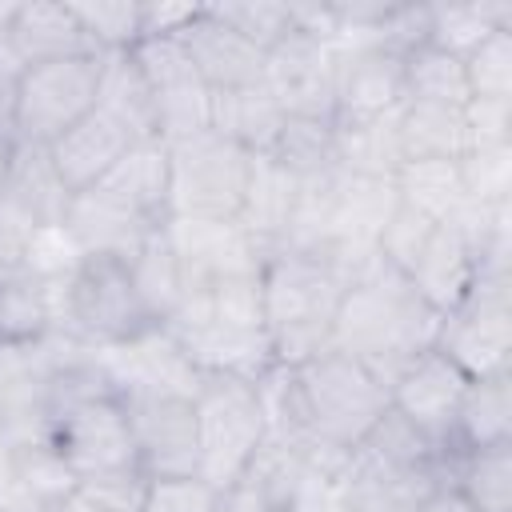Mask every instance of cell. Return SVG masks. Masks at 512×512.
Here are the masks:
<instances>
[{"mask_svg":"<svg viewBox=\"0 0 512 512\" xmlns=\"http://www.w3.org/2000/svg\"><path fill=\"white\" fill-rule=\"evenodd\" d=\"M0 192L12 196L40 228H60L72 200V192L64 188V180L48 160V148H32V144H16V160Z\"/></svg>","mask_w":512,"mask_h":512,"instance_id":"obj_24","label":"cell"},{"mask_svg":"<svg viewBox=\"0 0 512 512\" xmlns=\"http://www.w3.org/2000/svg\"><path fill=\"white\" fill-rule=\"evenodd\" d=\"M140 512H220V492L204 476H152Z\"/></svg>","mask_w":512,"mask_h":512,"instance_id":"obj_36","label":"cell"},{"mask_svg":"<svg viewBox=\"0 0 512 512\" xmlns=\"http://www.w3.org/2000/svg\"><path fill=\"white\" fill-rule=\"evenodd\" d=\"M24 64L20 56L8 48V40L0 44V132L12 136V112H16V88H20Z\"/></svg>","mask_w":512,"mask_h":512,"instance_id":"obj_41","label":"cell"},{"mask_svg":"<svg viewBox=\"0 0 512 512\" xmlns=\"http://www.w3.org/2000/svg\"><path fill=\"white\" fill-rule=\"evenodd\" d=\"M176 40L212 92H244V88L264 84L268 56L256 44H248L232 24H224L212 8L200 4L196 20Z\"/></svg>","mask_w":512,"mask_h":512,"instance_id":"obj_14","label":"cell"},{"mask_svg":"<svg viewBox=\"0 0 512 512\" xmlns=\"http://www.w3.org/2000/svg\"><path fill=\"white\" fill-rule=\"evenodd\" d=\"M224 24H232L248 44H256L264 56L296 32L292 24V8L288 4H264V0H244V4H216L212 8Z\"/></svg>","mask_w":512,"mask_h":512,"instance_id":"obj_35","label":"cell"},{"mask_svg":"<svg viewBox=\"0 0 512 512\" xmlns=\"http://www.w3.org/2000/svg\"><path fill=\"white\" fill-rule=\"evenodd\" d=\"M0 512H44L40 500L28 492V484L16 468V452L4 436H0Z\"/></svg>","mask_w":512,"mask_h":512,"instance_id":"obj_40","label":"cell"},{"mask_svg":"<svg viewBox=\"0 0 512 512\" xmlns=\"http://www.w3.org/2000/svg\"><path fill=\"white\" fill-rule=\"evenodd\" d=\"M16 8H20V4H0V44L8 40V28H12V20H16Z\"/></svg>","mask_w":512,"mask_h":512,"instance_id":"obj_45","label":"cell"},{"mask_svg":"<svg viewBox=\"0 0 512 512\" xmlns=\"http://www.w3.org/2000/svg\"><path fill=\"white\" fill-rule=\"evenodd\" d=\"M148 484H152V476L144 464H120V468L76 476V496L100 512H140Z\"/></svg>","mask_w":512,"mask_h":512,"instance_id":"obj_32","label":"cell"},{"mask_svg":"<svg viewBox=\"0 0 512 512\" xmlns=\"http://www.w3.org/2000/svg\"><path fill=\"white\" fill-rule=\"evenodd\" d=\"M348 280L352 276L328 256L300 252L288 244L264 252L260 292H264V328L276 364L296 368L328 348Z\"/></svg>","mask_w":512,"mask_h":512,"instance_id":"obj_2","label":"cell"},{"mask_svg":"<svg viewBox=\"0 0 512 512\" xmlns=\"http://www.w3.org/2000/svg\"><path fill=\"white\" fill-rule=\"evenodd\" d=\"M280 124H284V108L268 92V84L244 92H212V128L240 140L252 156H272Z\"/></svg>","mask_w":512,"mask_h":512,"instance_id":"obj_23","label":"cell"},{"mask_svg":"<svg viewBox=\"0 0 512 512\" xmlns=\"http://www.w3.org/2000/svg\"><path fill=\"white\" fill-rule=\"evenodd\" d=\"M60 228L76 256H116L128 264L160 224H152L148 216H140L124 200H116L112 192L88 188L68 200Z\"/></svg>","mask_w":512,"mask_h":512,"instance_id":"obj_13","label":"cell"},{"mask_svg":"<svg viewBox=\"0 0 512 512\" xmlns=\"http://www.w3.org/2000/svg\"><path fill=\"white\" fill-rule=\"evenodd\" d=\"M96 84H100V56H72V60L24 68L16 88L12 140L48 148L96 108Z\"/></svg>","mask_w":512,"mask_h":512,"instance_id":"obj_7","label":"cell"},{"mask_svg":"<svg viewBox=\"0 0 512 512\" xmlns=\"http://www.w3.org/2000/svg\"><path fill=\"white\" fill-rule=\"evenodd\" d=\"M464 76L472 100L512 104V28H496L484 44L464 56Z\"/></svg>","mask_w":512,"mask_h":512,"instance_id":"obj_31","label":"cell"},{"mask_svg":"<svg viewBox=\"0 0 512 512\" xmlns=\"http://www.w3.org/2000/svg\"><path fill=\"white\" fill-rule=\"evenodd\" d=\"M272 156L296 176V180H316V176H332L336 168V124L328 116H296L284 112L280 136Z\"/></svg>","mask_w":512,"mask_h":512,"instance_id":"obj_27","label":"cell"},{"mask_svg":"<svg viewBox=\"0 0 512 512\" xmlns=\"http://www.w3.org/2000/svg\"><path fill=\"white\" fill-rule=\"evenodd\" d=\"M468 380L508 372L512 352V308H508V268L476 264L468 296L440 316L436 344Z\"/></svg>","mask_w":512,"mask_h":512,"instance_id":"obj_6","label":"cell"},{"mask_svg":"<svg viewBox=\"0 0 512 512\" xmlns=\"http://www.w3.org/2000/svg\"><path fill=\"white\" fill-rule=\"evenodd\" d=\"M472 100L464 60L448 56L432 44H420L404 56V104H428V108H452L460 112Z\"/></svg>","mask_w":512,"mask_h":512,"instance_id":"obj_26","label":"cell"},{"mask_svg":"<svg viewBox=\"0 0 512 512\" xmlns=\"http://www.w3.org/2000/svg\"><path fill=\"white\" fill-rule=\"evenodd\" d=\"M432 232H436V220H428L424 212L408 208V204L396 196L388 220H384L380 232H376V256H384L392 268H400V272L408 276V268L416 264V256L424 252V244H428Z\"/></svg>","mask_w":512,"mask_h":512,"instance_id":"obj_33","label":"cell"},{"mask_svg":"<svg viewBox=\"0 0 512 512\" xmlns=\"http://www.w3.org/2000/svg\"><path fill=\"white\" fill-rule=\"evenodd\" d=\"M72 12L100 56L140 44V4H72Z\"/></svg>","mask_w":512,"mask_h":512,"instance_id":"obj_34","label":"cell"},{"mask_svg":"<svg viewBox=\"0 0 512 512\" xmlns=\"http://www.w3.org/2000/svg\"><path fill=\"white\" fill-rule=\"evenodd\" d=\"M96 188L112 192L152 224H164L168 220V140H136Z\"/></svg>","mask_w":512,"mask_h":512,"instance_id":"obj_18","label":"cell"},{"mask_svg":"<svg viewBox=\"0 0 512 512\" xmlns=\"http://www.w3.org/2000/svg\"><path fill=\"white\" fill-rule=\"evenodd\" d=\"M508 128H512V104H500V100H468L464 104V144H468V152L504 148Z\"/></svg>","mask_w":512,"mask_h":512,"instance_id":"obj_38","label":"cell"},{"mask_svg":"<svg viewBox=\"0 0 512 512\" xmlns=\"http://www.w3.org/2000/svg\"><path fill=\"white\" fill-rule=\"evenodd\" d=\"M52 444L76 476L140 464L132 420L120 396H84L64 404L52 416Z\"/></svg>","mask_w":512,"mask_h":512,"instance_id":"obj_8","label":"cell"},{"mask_svg":"<svg viewBox=\"0 0 512 512\" xmlns=\"http://www.w3.org/2000/svg\"><path fill=\"white\" fill-rule=\"evenodd\" d=\"M12 160H16V140L0 132V188H4L8 172H12Z\"/></svg>","mask_w":512,"mask_h":512,"instance_id":"obj_43","label":"cell"},{"mask_svg":"<svg viewBox=\"0 0 512 512\" xmlns=\"http://www.w3.org/2000/svg\"><path fill=\"white\" fill-rule=\"evenodd\" d=\"M496 28H512V4H436L428 8V44L448 56H468Z\"/></svg>","mask_w":512,"mask_h":512,"instance_id":"obj_30","label":"cell"},{"mask_svg":"<svg viewBox=\"0 0 512 512\" xmlns=\"http://www.w3.org/2000/svg\"><path fill=\"white\" fill-rule=\"evenodd\" d=\"M268 512H288V508H268Z\"/></svg>","mask_w":512,"mask_h":512,"instance_id":"obj_46","label":"cell"},{"mask_svg":"<svg viewBox=\"0 0 512 512\" xmlns=\"http://www.w3.org/2000/svg\"><path fill=\"white\" fill-rule=\"evenodd\" d=\"M96 108L120 120L136 140H160L156 128V104L148 92V80L132 52H104L100 56V84H96Z\"/></svg>","mask_w":512,"mask_h":512,"instance_id":"obj_21","label":"cell"},{"mask_svg":"<svg viewBox=\"0 0 512 512\" xmlns=\"http://www.w3.org/2000/svg\"><path fill=\"white\" fill-rule=\"evenodd\" d=\"M56 276L16 268L0 276V344H36L56 328Z\"/></svg>","mask_w":512,"mask_h":512,"instance_id":"obj_20","label":"cell"},{"mask_svg":"<svg viewBox=\"0 0 512 512\" xmlns=\"http://www.w3.org/2000/svg\"><path fill=\"white\" fill-rule=\"evenodd\" d=\"M132 56L148 80L160 140L172 144L212 128V88L200 80L180 40H140Z\"/></svg>","mask_w":512,"mask_h":512,"instance_id":"obj_9","label":"cell"},{"mask_svg":"<svg viewBox=\"0 0 512 512\" xmlns=\"http://www.w3.org/2000/svg\"><path fill=\"white\" fill-rule=\"evenodd\" d=\"M48 512H100V508H92L88 500H80L76 492H68V496H64V500H56Z\"/></svg>","mask_w":512,"mask_h":512,"instance_id":"obj_44","label":"cell"},{"mask_svg":"<svg viewBox=\"0 0 512 512\" xmlns=\"http://www.w3.org/2000/svg\"><path fill=\"white\" fill-rule=\"evenodd\" d=\"M164 224H168V220H164ZM164 224H160V228L144 240V248L128 260L132 284H136V292H140V300H144V308H148V316H152L156 324H164V320L176 312L180 296H184L180 260H176V252H172V240H168Z\"/></svg>","mask_w":512,"mask_h":512,"instance_id":"obj_28","label":"cell"},{"mask_svg":"<svg viewBox=\"0 0 512 512\" xmlns=\"http://www.w3.org/2000/svg\"><path fill=\"white\" fill-rule=\"evenodd\" d=\"M468 384L472 380L440 348H428L388 388V404L444 456V464L452 460L456 412H460V400H464Z\"/></svg>","mask_w":512,"mask_h":512,"instance_id":"obj_10","label":"cell"},{"mask_svg":"<svg viewBox=\"0 0 512 512\" xmlns=\"http://www.w3.org/2000/svg\"><path fill=\"white\" fill-rule=\"evenodd\" d=\"M196 12L200 4H140V40H176Z\"/></svg>","mask_w":512,"mask_h":512,"instance_id":"obj_39","label":"cell"},{"mask_svg":"<svg viewBox=\"0 0 512 512\" xmlns=\"http://www.w3.org/2000/svg\"><path fill=\"white\" fill-rule=\"evenodd\" d=\"M436 328L440 316L420 300L408 276L372 252L340 296L328 348L348 352L384 388H392V380L436 344Z\"/></svg>","mask_w":512,"mask_h":512,"instance_id":"obj_1","label":"cell"},{"mask_svg":"<svg viewBox=\"0 0 512 512\" xmlns=\"http://www.w3.org/2000/svg\"><path fill=\"white\" fill-rule=\"evenodd\" d=\"M392 188L408 208L424 212L436 224H448L472 208L460 160H404L392 176Z\"/></svg>","mask_w":512,"mask_h":512,"instance_id":"obj_22","label":"cell"},{"mask_svg":"<svg viewBox=\"0 0 512 512\" xmlns=\"http://www.w3.org/2000/svg\"><path fill=\"white\" fill-rule=\"evenodd\" d=\"M396 140H400V164L404 160H460L468 152L464 144V108H428V104H404L396 116Z\"/></svg>","mask_w":512,"mask_h":512,"instance_id":"obj_25","label":"cell"},{"mask_svg":"<svg viewBox=\"0 0 512 512\" xmlns=\"http://www.w3.org/2000/svg\"><path fill=\"white\" fill-rule=\"evenodd\" d=\"M132 144H136V136L120 120L92 108L80 124H72L60 140L48 144V160H52L56 176L64 180V188L76 196V192L96 188Z\"/></svg>","mask_w":512,"mask_h":512,"instance_id":"obj_15","label":"cell"},{"mask_svg":"<svg viewBox=\"0 0 512 512\" xmlns=\"http://www.w3.org/2000/svg\"><path fill=\"white\" fill-rule=\"evenodd\" d=\"M60 300L68 328L100 348L128 344L148 328H160L148 316L128 264L116 256H76V264L60 276Z\"/></svg>","mask_w":512,"mask_h":512,"instance_id":"obj_5","label":"cell"},{"mask_svg":"<svg viewBox=\"0 0 512 512\" xmlns=\"http://www.w3.org/2000/svg\"><path fill=\"white\" fill-rule=\"evenodd\" d=\"M192 404H196V444H200L196 476H204L216 492H224L244 476V468L252 464V456L268 436L260 388L256 380L232 372H200V388Z\"/></svg>","mask_w":512,"mask_h":512,"instance_id":"obj_3","label":"cell"},{"mask_svg":"<svg viewBox=\"0 0 512 512\" xmlns=\"http://www.w3.org/2000/svg\"><path fill=\"white\" fill-rule=\"evenodd\" d=\"M252 176V152L208 128L168 144V216L240 220Z\"/></svg>","mask_w":512,"mask_h":512,"instance_id":"obj_4","label":"cell"},{"mask_svg":"<svg viewBox=\"0 0 512 512\" xmlns=\"http://www.w3.org/2000/svg\"><path fill=\"white\" fill-rule=\"evenodd\" d=\"M132 420L136 452L148 476H196V404L176 392H124L120 396Z\"/></svg>","mask_w":512,"mask_h":512,"instance_id":"obj_11","label":"cell"},{"mask_svg":"<svg viewBox=\"0 0 512 512\" xmlns=\"http://www.w3.org/2000/svg\"><path fill=\"white\" fill-rule=\"evenodd\" d=\"M400 108H404V56L376 44H356L348 56L336 60V104H332L336 128L376 124L384 116H396Z\"/></svg>","mask_w":512,"mask_h":512,"instance_id":"obj_12","label":"cell"},{"mask_svg":"<svg viewBox=\"0 0 512 512\" xmlns=\"http://www.w3.org/2000/svg\"><path fill=\"white\" fill-rule=\"evenodd\" d=\"M416 512H476V508H472V500H468L452 480H444V484H436V488L424 496V504H420Z\"/></svg>","mask_w":512,"mask_h":512,"instance_id":"obj_42","label":"cell"},{"mask_svg":"<svg viewBox=\"0 0 512 512\" xmlns=\"http://www.w3.org/2000/svg\"><path fill=\"white\" fill-rule=\"evenodd\" d=\"M496 444H512V372L472 380L456 412L452 456L496 448Z\"/></svg>","mask_w":512,"mask_h":512,"instance_id":"obj_19","label":"cell"},{"mask_svg":"<svg viewBox=\"0 0 512 512\" xmlns=\"http://www.w3.org/2000/svg\"><path fill=\"white\" fill-rule=\"evenodd\" d=\"M448 480L472 500L476 512H512V444L452 456Z\"/></svg>","mask_w":512,"mask_h":512,"instance_id":"obj_29","label":"cell"},{"mask_svg":"<svg viewBox=\"0 0 512 512\" xmlns=\"http://www.w3.org/2000/svg\"><path fill=\"white\" fill-rule=\"evenodd\" d=\"M8 48L20 56L24 68L72 56H100L84 36L72 4H20L8 28Z\"/></svg>","mask_w":512,"mask_h":512,"instance_id":"obj_17","label":"cell"},{"mask_svg":"<svg viewBox=\"0 0 512 512\" xmlns=\"http://www.w3.org/2000/svg\"><path fill=\"white\" fill-rule=\"evenodd\" d=\"M48 228H40L12 196L0 192V276L4 272H16V268H28L40 236Z\"/></svg>","mask_w":512,"mask_h":512,"instance_id":"obj_37","label":"cell"},{"mask_svg":"<svg viewBox=\"0 0 512 512\" xmlns=\"http://www.w3.org/2000/svg\"><path fill=\"white\" fill-rule=\"evenodd\" d=\"M448 480L444 464H388L368 452H352L348 508L352 512H416L424 496Z\"/></svg>","mask_w":512,"mask_h":512,"instance_id":"obj_16","label":"cell"}]
</instances>
